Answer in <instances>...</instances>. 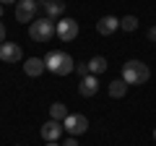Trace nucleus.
Here are the masks:
<instances>
[{
  "label": "nucleus",
  "instance_id": "f257e3e1",
  "mask_svg": "<svg viewBox=\"0 0 156 146\" xmlns=\"http://www.w3.org/2000/svg\"><path fill=\"white\" fill-rule=\"evenodd\" d=\"M151 78V71H148V65L146 63H140V60H128L122 65V81L128 86H140V84H146V81Z\"/></svg>",
  "mask_w": 156,
  "mask_h": 146
},
{
  "label": "nucleus",
  "instance_id": "f03ea898",
  "mask_svg": "<svg viewBox=\"0 0 156 146\" xmlns=\"http://www.w3.org/2000/svg\"><path fill=\"white\" fill-rule=\"evenodd\" d=\"M44 65H47V71L55 73V76H68V73L76 71V63H73V57L68 55V52H62V50L50 52V55L44 57Z\"/></svg>",
  "mask_w": 156,
  "mask_h": 146
},
{
  "label": "nucleus",
  "instance_id": "7ed1b4c3",
  "mask_svg": "<svg viewBox=\"0 0 156 146\" xmlns=\"http://www.w3.org/2000/svg\"><path fill=\"white\" fill-rule=\"evenodd\" d=\"M52 34L55 31V24L50 21V18H42V21H31L29 24V37H31L34 42H50Z\"/></svg>",
  "mask_w": 156,
  "mask_h": 146
},
{
  "label": "nucleus",
  "instance_id": "20e7f679",
  "mask_svg": "<svg viewBox=\"0 0 156 146\" xmlns=\"http://www.w3.org/2000/svg\"><path fill=\"white\" fill-rule=\"evenodd\" d=\"M55 31H57V39L60 42H73L78 37V21L73 18H60L55 24Z\"/></svg>",
  "mask_w": 156,
  "mask_h": 146
},
{
  "label": "nucleus",
  "instance_id": "39448f33",
  "mask_svg": "<svg viewBox=\"0 0 156 146\" xmlns=\"http://www.w3.org/2000/svg\"><path fill=\"white\" fill-rule=\"evenodd\" d=\"M62 128L68 130L70 136H81V133H86L89 130V118L86 115H68L65 120H62Z\"/></svg>",
  "mask_w": 156,
  "mask_h": 146
},
{
  "label": "nucleus",
  "instance_id": "423d86ee",
  "mask_svg": "<svg viewBox=\"0 0 156 146\" xmlns=\"http://www.w3.org/2000/svg\"><path fill=\"white\" fill-rule=\"evenodd\" d=\"M39 11V0H18L16 3V21L26 24V21H34Z\"/></svg>",
  "mask_w": 156,
  "mask_h": 146
},
{
  "label": "nucleus",
  "instance_id": "0eeeda50",
  "mask_svg": "<svg viewBox=\"0 0 156 146\" xmlns=\"http://www.w3.org/2000/svg\"><path fill=\"white\" fill-rule=\"evenodd\" d=\"M39 8L44 11V18H62L65 13V3L62 0H39Z\"/></svg>",
  "mask_w": 156,
  "mask_h": 146
},
{
  "label": "nucleus",
  "instance_id": "6e6552de",
  "mask_svg": "<svg viewBox=\"0 0 156 146\" xmlns=\"http://www.w3.org/2000/svg\"><path fill=\"white\" fill-rule=\"evenodd\" d=\"M23 57V50L18 45H13V42H3L0 45V60L3 63H18Z\"/></svg>",
  "mask_w": 156,
  "mask_h": 146
},
{
  "label": "nucleus",
  "instance_id": "1a4fd4ad",
  "mask_svg": "<svg viewBox=\"0 0 156 146\" xmlns=\"http://www.w3.org/2000/svg\"><path fill=\"white\" fill-rule=\"evenodd\" d=\"M62 130H65V128H62L60 120H47V123L42 125L39 133H42V138H44V141H57L62 136Z\"/></svg>",
  "mask_w": 156,
  "mask_h": 146
},
{
  "label": "nucleus",
  "instance_id": "9d476101",
  "mask_svg": "<svg viewBox=\"0 0 156 146\" xmlns=\"http://www.w3.org/2000/svg\"><path fill=\"white\" fill-rule=\"evenodd\" d=\"M96 91H99V78H96V76H83V78H81V84H78V94L81 97H94Z\"/></svg>",
  "mask_w": 156,
  "mask_h": 146
},
{
  "label": "nucleus",
  "instance_id": "9b49d317",
  "mask_svg": "<svg viewBox=\"0 0 156 146\" xmlns=\"http://www.w3.org/2000/svg\"><path fill=\"white\" fill-rule=\"evenodd\" d=\"M117 29H120V18H115V16H104V18L96 21V31H99L101 37H109V34H115Z\"/></svg>",
  "mask_w": 156,
  "mask_h": 146
},
{
  "label": "nucleus",
  "instance_id": "f8f14e48",
  "mask_svg": "<svg viewBox=\"0 0 156 146\" xmlns=\"http://www.w3.org/2000/svg\"><path fill=\"white\" fill-rule=\"evenodd\" d=\"M23 71H26V76L37 78V76H42V73L47 71V65H44V60H42V57H29V60L23 63Z\"/></svg>",
  "mask_w": 156,
  "mask_h": 146
},
{
  "label": "nucleus",
  "instance_id": "ddd939ff",
  "mask_svg": "<svg viewBox=\"0 0 156 146\" xmlns=\"http://www.w3.org/2000/svg\"><path fill=\"white\" fill-rule=\"evenodd\" d=\"M107 68H109V63H107V57H101V55H96V57L89 60V73L91 76H99V73H104Z\"/></svg>",
  "mask_w": 156,
  "mask_h": 146
},
{
  "label": "nucleus",
  "instance_id": "4468645a",
  "mask_svg": "<svg viewBox=\"0 0 156 146\" xmlns=\"http://www.w3.org/2000/svg\"><path fill=\"white\" fill-rule=\"evenodd\" d=\"M125 91H128V84H125L122 78H117V81H109V97H115V99H122Z\"/></svg>",
  "mask_w": 156,
  "mask_h": 146
},
{
  "label": "nucleus",
  "instance_id": "2eb2a0df",
  "mask_svg": "<svg viewBox=\"0 0 156 146\" xmlns=\"http://www.w3.org/2000/svg\"><path fill=\"white\" fill-rule=\"evenodd\" d=\"M68 115L70 112H68V107L62 104V102H55V104L50 107V120H65Z\"/></svg>",
  "mask_w": 156,
  "mask_h": 146
},
{
  "label": "nucleus",
  "instance_id": "dca6fc26",
  "mask_svg": "<svg viewBox=\"0 0 156 146\" xmlns=\"http://www.w3.org/2000/svg\"><path fill=\"white\" fill-rule=\"evenodd\" d=\"M120 29H122V31H135V29H138V18H135V16L120 18Z\"/></svg>",
  "mask_w": 156,
  "mask_h": 146
},
{
  "label": "nucleus",
  "instance_id": "f3484780",
  "mask_svg": "<svg viewBox=\"0 0 156 146\" xmlns=\"http://www.w3.org/2000/svg\"><path fill=\"white\" fill-rule=\"evenodd\" d=\"M76 71L81 73V76H89V63H78V65H76Z\"/></svg>",
  "mask_w": 156,
  "mask_h": 146
},
{
  "label": "nucleus",
  "instance_id": "a211bd4d",
  "mask_svg": "<svg viewBox=\"0 0 156 146\" xmlns=\"http://www.w3.org/2000/svg\"><path fill=\"white\" fill-rule=\"evenodd\" d=\"M3 42H5V24L0 21V45H3Z\"/></svg>",
  "mask_w": 156,
  "mask_h": 146
},
{
  "label": "nucleus",
  "instance_id": "6ab92c4d",
  "mask_svg": "<svg viewBox=\"0 0 156 146\" xmlns=\"http://www.w3.org/2000/svg\"><path fill=\"white\" fill-rule=\"evenodd\" d=\"M148 39H151V42H156V26H151V29H148Z\"/></svg>",
  "mask_w": 156,
  "mask_h": 146
},
{
  "label": "nucleus",
  "instance_id": "aec40b11",
  "mask_svg": "<svg viewBox=\"0 0 156 146\" xmlns=\"http://www.w3.org/2000/svg\"><path fill=\"white\" fill-rule=\"evenodd\" d=\"M62 146H78V141H76V138H68V141H65Z\"/></svg>",
  "mask_w": 156,
  "mask_h": 146
},
{
  "label": "nucleus",
  "instance_id": "412c9836",
  "mask_svg": "<svg viewBox=\"0 0 156 146\" xmlns=\"http://www.w3.org/2000/svg\"><path fill=\"white\" fill-rule=\"evenodd\" d=\"M47 146H62V144H57V141H47Z\"/></svg>",
  "mask_w": 156,
  "mask_h": 146
},
{
  "label": "nucleus",
  "instance_id": "4be33fe9",
  "mask_svg": "<svg viewBox=\"0 0 156 146\" xmlns=\"http://www.w3.org/2000/svg\"><path fill=\"white\" fill-rule=\"evenodd\" d=\"M0 3H3V5H8V3H18V0H0Z\"/></svg>",
  "mask_w": 156,
  "mask_h": 146
},
{
  "label": "nucleus",
  "instance_id": "5701e85b",
  "mask_svg": "<svg viewBox=\"0 0 156 146\" xmlns=\"http://www.w3.org/2000/svg\"><path fill=\"white\" fill-rule=\"evenodd\" d=\"M0 16H3V3H0Z\"/></svg>",
  "mask_w": 156,
  "mask_h": 146
},
{
  "label": "nucleus",
  "instance_id": "b1692460",
  "mask_svg": "<svg viewBox=\"0 0 156 146\" xmlns=\"http://www.w3.org/2000/svg\"><path fill=\"white\" fill-rule=\"evenodd\" d=\"M154 141H156V128H154Z\"/></svg>",
  "mask_w": 156,
  "mask_h": 146
}]
</instances>
